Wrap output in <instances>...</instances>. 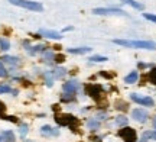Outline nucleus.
Listing matches in <instances>:
<instances>
[{"label":"nucleus","mask_w":156,"mask_h":142,"mask_svg":"<svg viewBox=\"0 0 156 142\" xmlns=\"http://www.w3.org/2000/svg\"><path fill=\"white\" fill-rule=\"evenodd\" d=\"M116 123L119 126H126V125H127V118H124V116H117V118H116Z\"/></svg>","instance_id":"412c9836"},{"label":"nucleus","mask_w":156,"mask_h":142,"mask_svg":"<svg viewBox=\"0 0 156 142\" xmlns=\"http://www.w3.org/2000/svg\"><path fill=\"white\" fill-rule=\"evenodd\" d=\"M90 60L94 61V63H104V61H107V57H103V55H94V57H91Z\"/></svg>","instance_id":"5701e85b"},{"label":"nucleus","mask_w":156,"mask_h":142,"mask_svg":"<svg viewBox=\"0 0 156 142\" xmlns=\"http://www.w3.org/2000/svg\"><path fill=\"white\" fill-rule=\"evenodd\" d=\"M12 5L23 7V9H28L32 12H42L44 10V6L41 5L39 2H32V0H9Z\"/></svg>","instance_id":"f03ea898"},{"label":"nucleus","mask_w":156,"mask_h":142,"mask_svg":"<svg viewBox=\"0 0 156 142\" xmlns=\"http://www.w3.org/2000/svg\"><path fill=\"white\" fill-rule=\"evenodd\" d=\"M91 51L90 46H80V48H68V52L69 54H87V52Z\"/></svg>","instance_id":"9d476101"},{"label":"nucleus","mask_w":156,"mask_h":142,"mask_svg":"<svg viewBox=\"0 0 156 142\" xmlns=\"http://www.w3.org/2000/svg\"><path fill=\"white\" fill-rule=\"evenodd\" d=\"M44 58L46 60V61H49V60H52V58H55V55H54V52H51V51H45Z\"/></svg>","instance_id":"bb28decb"},{"label":"nucleus","mask_w":156,"mask_h":142,"mask_svg":"<svg viewBox=\"0 0 156 142\" xmlns=\"http://www.w3.org/2000/svg\"><path fill=\"white\" fill-rule=\"evenodd\" d=\"M143 17L151 20V22H155L156 23V15H152V13H143Z\"/></svg>","instance_id":"393cba45"},{"label":"nucleus","mask_w":156,"mask_h":142,"mask_svg":"<svg viewBox=\"0 0 156 142\" xmlns=\"http://www.w3.org/2000/svg\"><path fill=\"white\" fill-rule=\"evenodd\" d=\"M56 61H58V63H61V61H64V57H61V55H59V57H56Z\"/></svg>","instance_id":"7c9ffc66"},{"label":"nucleus","mask_w":156,"mask_h":142,"mask_svg":"<svg viewBox=\"0 0 156 142\" xmlns=\"http://www.w3.org/2000/svg\"><path fill=\"white\" fill-rule=\"evenodd\" d=\"M123 3H126V5H130L134 9H137V10H143V5L142 3H137V2H134V0H122Z\"/></svg>","instance_id":"2eb2a0df"},{"label":"nucleus","mask_w":156,"mask_h":142,"mask_svg":"<svg viewBox=\"0 0 156 142\" xmlns=\"http://www.w3.org/2000/svg\"><path fill=\"white\" fill-rule=\"evenodd\" d=\"M2 139L3 142H16V138H15V133L12 131H5L3 135H2Z\"/></svg>","instance_id":"9b49d317"},{"label":"nucleus","mask_w":156,"mask_h":142,"mask_svg":"<svg viewBox=\"0 0 156 142\" xmlns=\"http://www.w3.org/2000/svg\"><path fill=\"white\" fill-rule=\"evenodd\" d=\"M149 139H156V132H153V131L145 132V133L142 135V139H140V141H142V142H147Z\"/></svg>","instance_id":"4468645a"},{"label":"nucleus","mask_w":156,"mask_h":142,"mask_svg":"<svg viewBox=\"0 0 156 142\" xmlns=\"http://www.w3.org/2000/svg\"><path fill=\"white\" fill-rule=\"evenodd\" d=\"M51 74H52V77L54 78H59V77H62L64 74H65V70L64 68H55L51 71Z\"/></svg>","instance_id":"dca6fc26"},{"label":"nucleus","mask_w":156,"mask_h":142,"mask_svg":"<svg viewBox=\"0 0 156 142\" xmlns=\"http://www.w3.org/2000/svg\"><path fill=\"white\" fill-rule=\"evenodd\" d=\"M10 48V42L7 39H5V38H2L0 39V49H3V51H7Z\"/></svg>","instance_id":"6ab92c4d"},{"label":"nucleus","mask_w":156,"mask_h":142,"mask_svg":"<svg viewBox=\"0 0 156 142\" xmlns=\"http://www.w3.org/2000/svg\"><path fill=\"white\" fill-rule=\"evenodd\" d=\"M6 75H7V71L3 65V61H0V77H6Z\"/></svg>","instance_id":"cd10ccee"},{"label":"nucleus","mask_w":156,"mask_h":142,"mask_svg":"<svg viewBox=\"0 0 156 142\" xmlns=\"http://www.w3.org/2000/svg\"><path fill=\"white\" fill-rule=\"evenodd\" d=\"M0 93H13V94H16V91L12 90L7 84H0Z\"/></svg>","instance_id":"4be33fe9"},{"label":"nucleus","mask_w":156,"mask_h":142,"mask_svg":"<svg viewBox=\"0 0 156 142\" xmlns=\"http://www.w3.org/2000/svg\"><path fill=\"white\" fill-rule=\"evenodd\" d=\"M87 125H88V128H91V129L94 131V129H98L100 123H98V122H95V120H88V122H87Z\"/></svg>","instance_id":"b1692460"},{"label":"nucleus","mask_w":156,"mask_h":142,"mask_svg":"<svg viewBox=\"0 0 156 142\" xmlns=\"http://www.w3.org/2000/svg\"><path fill=\"white\" fill-rule=\"evenodd\" d=\"M153 126H155V128H156V118H155V119H153Z\"/></svg>","instance_id":"2f4dec72"},{"label":"nucleus","mask_w":156,"mask_h":142,"mask_svg":"<svg viewBox=\"0 0 156 142\" xmlns=\"http://www.w3.org/2000/svg\"><path fill=\"white\" fill-rule=\"evenodd\" d=\"M116 104H117L116 106L117 109H120V110H127V103L126 102H120V100H119Z\"/></svg>","instance_id":"a878e982"},{"label":"nucleus","mask_w":156,"mask_h":142,"mask_svg":"<svg viewBox=\"0 0 156 142\" xmlns=\"http://www.w3.org/2000/svg\"><path fill=\"white\" fill-rule=\"evenodd\" d=\"M147 78H149V81H151L152 84L156 86V67H153V68L151 70V73H149V75H147Z\"/></svg>","instance_id":"aec40b11"},{"label":"nucleus","mask_w":156,"mask_h":142,"mask_svg":"<svg viewBox=\"0 0 156 142\" xmlns=\"http://www.w3.org/2000/svg\"><path fill=\"white\" fill-rule=\"evenodd\" d=\"M114 44L124 48H136V49H149V51H155L156 49V42L153 41H129V39H114Z\"/></svg>","instance_id":"f257e3e1"},{"label":"nucleus","mask_w":156,"mask_h":142,"mask_svg":"<svg viewBox=\"0 0 156 142\" xmlns=\"http://www.w3.org/2000/svg\"><path fill=\"white\" fill-rule=\"evenodd\" d=\"M137 78H139V74H137V71H132V73H130L127 77L124 78V81H126L127 84H133V83H136V81H137Z\"/></svg>","instance_id":"ddd939ff"},{"label":"nucleus","mask_w":156,"mask_h":142,"mask_svg":"<svg viewBox=\"0 0 156 142\" xmlns=\"http://www.w3.org/2000/svg\"><path fill=\"white\" fill-rule=\"evenodd\" d=\"M132 116H133L134 120H137V122H140V123L146 122V120H147V118H149L147 112H146V110H143V109H134L133 112H132Z\"/></svg>","instance_id":"0eeeda50"},{"label":"nucleus","mask_w":156,"mask_h":142,"mask_svg":"<svg viewBox=\"0 0 156 142\" xmlns=\"http://www.w3.org/2000/svg\"><path fill=\"white\" fill-rule=\"evenodd\" d=\"M62 89H64V91H67V93H75L78 89V83L77 81H68V83H65V84L62 86Z\"/></svg>","instance_id":"1a4fd4ad"},{"label":"nucleus","mask_w":156,"mask_h":142,"mask_svg":"<svg viewBox=\"0 0 156 142\" xmlns=\"http://www.w3.org/2000/svg\"><path fill=\"white\" fill-rule=\"evenodd\" d=\"M93 13L94 15H120V16H126L127 13L122 9H117V7H97V9H93Z\"/></svg>","instance_id":"7ed1b4c3"},{"label":"nucleus","mask_w":156,"mask_h":142,"mask_svg":"<svg viewBox=\"0 0 156 142\" xmlns=\"http://www.w3.org/2000/svg\"><path fill=\"white\" fill-rule=\"evenodd\" d=\"M26 132H28V126L22 125V128H20V133H22V137H25V135H26Z\"/></svg>","instance_id":"c85d7f7f"},{"label":"nucleus","mask_w":156,"mask_h":142,"mask_svg":"<svg viewBox=\"0 0 156 142\" xmlns=\"http://www.w3.org/2000/svg\"><path fill=\"white\" fill-rule=\"evenodd\" d=\"M39 35H42L45 38H49V39H61L62 38L59 32L49 31V29H39Z\"/></svg>","instance_id":"6e6552de"},{"label":"nucleus","mask_w":156,"mask_h":142,"mask_svg":"<svg viewBox=\"0 0 156 142\" xmlns=\"http://www.w3.org/2000/svg\"><path fill=\"white\" fill-rule=\"evenodd\" d=\"M101 89L98 86H87V93H88L91 97H97V94H100Z\"/></svg>","instance_id":"f8f14e48"},{"label":"nucleus","mask_w":156,"mask_h":142,"mask_svg":"<svg viewBox=\"0 0 156 142\" xmlns=\"http://www.w3.org/2000/svg\"><path fill=\"white\" fill-rule=\"evenodd\" d=\"M119 135L123 138L124 142H136L137 141V137H136V131L129 128V126H124L123 129H120Z\"/></svg>","instance_id":"20e7f679"},{"label":"nucleus","mask_w":156,"mask_h":142,"mask_svg":"<svg viewBox=\"0 0 156 142\" xmlns=\"http://www.w3.org/2000/svg\"><path fill=\"white\" fill-rule=\"evenodd\" d=\"M0 142H3V139H2V137H0Z\"/></svg>","instance_id":"473e14b6"},{"label":"nucleus","mask_w":156,"mask_h":142,"mask_svg":"<svg viewBox=\"0 0 156 142\" xmlns=\"http://www.w3.org/2000/svg\"><path fill=\"white\" fill-rule=\"evenodd\" d=\"M130 99L133 100V102L139 103L142 106H147V107H152V106H155V102H153V99L152 97H147V96H140L137 93H133V94H130Z\"/></svg>","instance_id":"39448f33"},{"label":"nucleus","mask_w":156,"mask_h":142,"mask_svg":"<svg viewBox=\"0 0 156 142\" xmlns=\"http://www.w3.org/2000/svg\"><path fill=\"white\" fill-rule=\"evenodd\" d=\"M55 119L62 126H73V123L77 122V119L74 116H71V115H59V116H56Z\"/></svg>","instance_id":"423d86ee"},{"label":"nucleus","mask_w":156,"mask_h":142,"mask_svg":"<svg viewBox=\"0 0 156 142\" xmlns=\"http://www.w3.org/2000/svg\"><path fill=\"white\" fill-rule=\"evenodd\" d=\"M3 112H5V104H3V103L0 102V115L3 113Z\"/></svg>","instance_id":"c756f323"},{"label":"nucleus","mask_w":156,"mask_h":142,"mask_svg":"<svg viewBox=\"0 0 156 142\" xmlns=\"http://www.w3.org/2000/svg\"><path fill=\"white\" fill-rule=\"evenodd\" d=\"M41 132H42L44 135H58V131H54L51 126H44Z\"/></svg>","instance_id":"f3484780"},{"label":"nucleus","mask_w":156,"mask_h":142,"mask_svg":"<svg viewBox=\"0 0 156 142\" xmlns=\"http://www.w3.org/2000/svg\"><path fill=\"white\" fill-rule=\"evenodd\" d=\"M2 60H3V63L12 64V65H16V64H19V60H17V58H15V57H3Z\"/></svg>","instance_id":"a211bd4d"}]
</instances>
